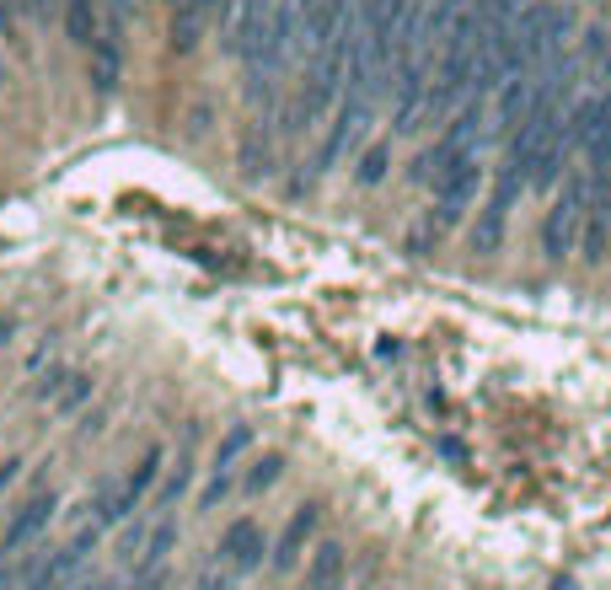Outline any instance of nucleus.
Masks as SVG:
<instances>
[{
    "mask_svg": "<svg viewBox=\"0 0 611 590\" xmlns=\"http://www.w3.org/2000/svg\"><path fill=\"white\" fill-rule=\"evenodd\" d=\"M568 33H574V16H568V5H552V0H531L526 5V16H520V27H515V49H520V60L526 70L548 65L563 55V44H568Z\"/></svg>",
    "mask_w": 611,
    "mask_h": 590,
    "instance_id": "obj_1",
    "label": "nucleus"
},
{
    "mask_svg": "<svg viewBox=\"0 0 611 590\" xmlns=\"http://www.w3.org/2000/svg\"><path fill=\"white\" fill-rule=\"evenodd\" d=\"M585 215H590V178L585 167L563 183V194L552 198L548 220H542V253L548 258H568L579 248V231H585Z\"/></svg>",
    "mask_w": 611,
    "mask_h": 590,
    "instance_id": "obj_2",
    "label": "nucleus"
},
{
    "mask_svg": "<svg viewBox=\"0 0 611 590\" xmlns=\"http://www.w3.org/2000/svg\"><path fill=\"white\" fill-rule=\"evenodd\" d=\"M429 183H434V215H440V226H456L462 209L478 198V183H483V161H478V150H462V156L440 161Z\"/></svg>",
    "mask_w": 611,
    "mask_h": 590,
    "instance_id": "obj_3",
    "label": "nucleus"
},
{
    "mask_svg": "<svg viewBox=\"0 0 611 590\" xmlns=\"http://www.w3.org/2000/svg\"><path fill=\"white\" fill-rule=\"evenodd\" d=\"M220 553H226V564L237 569V575H252L257 564H263V526L242 516V521L226 526V537H220Z\"/></svg>",
    "mask_w": 611,
    "mask_h": 590,
    "instance_id": "obj_4",
    "label": "nucleus"
},
{
    "mask_svg": "<svg viewBox=\"0 0 611 590\" xmlns=\"http://www.w3.org/2000/svg\"><path fill=\"white\" fill-rule=\"evenodd\" d=\"M49 516H55V494H38V499H27L16 516H11V526H5V537H0V553H16V547H27L44 526H49Z\"/></svg>",
    "mask_w": 611,
    "mask_h": 590,
    "instance_id": "obj_5",
    "label": "nucleus"
},
{
    "mask_svg": "<svg viewBox=\"0 0 611 590\" xmlns=\"http://www.w3.org/2000/svg\"><path fill=\"white\" fill-rule=\"evenodd\" d=\"M316 505H301L290 521H285V531H279V542H274V569H290L296 558H301V547L311 542V531H316Z\"/></svg>",
    "mask_w": 611,
    "mask_h": 590,
    "instance_id": "obj_6",
    "label": "nucleus"
},
{
    "mask_svg": "<svg viewBox=\"0 0 611 590\" xmlns=\"http://www.w3.org/2000/svg\"><path fill=\"white\" fill-rule=\"evenodd\" d=\"M344 575H349L344 547L338 542H322L311 553V564H306V590H344Z\"/></svg>",
    "mask_w": 611,
    "mask_h": 590,
    "instance_id": "obj_7",
    "label": "nucleus"
},
{
    "mask_svg": "<svg viewBox=\"0 0 611 590\" xmlns=\"http://www.w3.org/2000/svg\"><path fill=\"white\" fill-rule=\"evenodd\" d=\"M64 33L92 49L103 38V0H64Z\"/></svg>",
    "mask_w": 611,
    "mask_h": 590,
    "instance_id": "obj_8",
    "label": "nucleus"
},
{
    "mask_svg": "<svg viewBox=\"0 0 611 590\" xmlns=\"http://www.w3.org/2000/svg\"><path fill=\"white\" fill-rule=\"evenodd\" d=\"M237 161H242V178H263L268 167H274V145H268V134L257 130H242V150H237Z\"/></svg>",
    "mask_w": 611,
    "mask_h": 590,
    "instance_id": "obj_9",
    "label": "nucleus"
},
{
    "mask_svg": "<svg viewBox=\"0 0 611 590\" xmlns=\"http://www.w3.org/2000/svg\"><path fill=\"white\" fill-rule=\"evenodd\" d=\"M119 38H97L92 44V86L97 92H113L119 86Z\"/></svg>",
    "mask_w": 611,
    "mask_h": 590,
    "instance_id": "obj_10",
    "label": "nucleus"
},
{
    "mask_svg": "<svg viewBox=\"0 0 611 590\" xmlns=\"http://www.w3.org/2000/svg\"><path fill=\"white\" fill-rule=\"evenodd\" d=\"M504 226H510V209L483 204V215H478V226H472V253H499V242H504Z\"/></svg>",
    "mask_w": 611,
    "mask_h": 590,
    "instance_id": "obj_11",
    "label": "nucleus"
},
{
    "mask_svg": "<svg viewBox=\"0 0 611 590\" xmlns=\"http://www.w3.org/2000/svg\"><path fill=\"white\" fill-rule=\"evenodd\" d=\"M611 248V209H590L585 215V231H579V253L590 263H601Z\"/></svg>",
    "mask_w": 611,
    "mask_h": 590,
    "instance_id": "obj_12",
    "label": "nucleus"
},
{
    "mask_svg": "<svg viewBox=\"0 0 611 590\" xmlns=\"http://www.w3.org/2000/svg\"><path fill=\"white\" fill-rule=\"evenodd\" d=\"M279 472H285V457H279V451H268V457L252 461V472L242 478V489L247 494H268V489L279 483Z\"/></svg>",
    "mask_w": 611,
    "mask_h": 590,
    "instance_id": "obj_13",
    "label": "nucleus"
},
{
    "mask_svg": "<svg viewBox=\"0 0 611 590\" xmlns=\"http://www.w3.org/2000/svg\"><path fill=\"white\" fill-rule=\"evenodd\" d=\"M156 472H161V451H145V461L123 478V494H129V505H140L145 499V489L156 483Z\"/></svg>",
    "mask_w": 611,
    "mask_h": 590,
    "instance_id": "obj_14",
    "label": "nucleus"
},
{
    "mask_svg": "<svg viewBox=\"0 0 611 590\" xmlns=\"http://www.w3.org/2000/svg\"><path fill=\"white\" fill-rule=\"evenodd\" d=\"M247 446H252V430H247V424H231V435H226L220 451H215V472H231V461L242 457Z\"/></svg>",
    "mask_w": 611,
    "mask_h": 590,
    "instance_id": "obj_15",
    "label": "nucleus"
},
{
    "mask_svg": "<svg viewBox=\"0 0 611 590\" xmlns=\"http://www.w3.org/2000/svg\"><path fill=\"white\" fill-rule=\"evenodd\" d=\"M188 483H193V467H188V457H178V467L167 472V483H161V494H156V505H178L188 494Z\"/></svg>",
    "mask_w": 611,
    "mask_h": 590,
    "instance_id": "obj_16",
    "label": "nucleus"
},
{
    "mask_svg": "<svg viewBox=\"0 0 611 590\" xmlns=\"http://www.w3.org/2000/svg\"><path fill=\"white\" fill-rule=\"evenodd\" d=\"M386 161H392V150H386V145H370L366 156H360V183H366V189H375V183L386 178Z\"/></svg>",
    "mask_w": 611,
    "mask_h": 590,
    "instance_id": "obj_17",
    "label": "nucleus"
},
{
    "mask_svg": "<svg viewBox=\"0 0 611 590\" xmlns=\"http://www.w3.org/2000/svg\"><path fill=\"white\" fill-rule=\"evenodd\" d=\"M86 397H92V382H86V376H70V387L55 397V413H60V419H64V413H75Z\"/></svg>",
    "mask_w": 611,
    "mask_h": 590,
    "instance_id": "obj_18",
    "label": "nucleus"
},
{
    "mask_svg": "<svg viewBox=\"0 0 611 590\" xmlns=\"http://www.w3.org/2000/svg\"><path fill=\"white\" fill-rule=\"evenodd\" d=\"M204 5V16H209V27H231V16H237V0H199Z\"/></svg>",
    "mask_w": 611,
    "mask_h": 590,
    "instance_id": "obj_19",
    "label": "nucleus"
},
{
    "mask_svg": "<svg viewBox=\"0 0 611 590\" xmlns=\"http://www.w3.org/2000/svg\"><path fill=\"white\" fill-rule=\"evenodd\" d=\"M226 494H231V472H215V478H209V489H204V494H199V505H204V510H209V505H220V499H226Z\"/></svg>",
    "mask_w": 611,
    "mask_h": 590,
    "instance_id": "obj_20",
    "label": "nucleus"
},
{
    "mask_svg": "<svg viewBox=\"0 0 611 590\" xmlns=\"http://www.w3.org/2000/svg\"><path fill=\"white\" fill-rule=\"evenodd\" d=\"M167 547H172V526H161V531L151 537V553H145V558H151V564H161V558H167Z\"/></svg>",
    "mask_w": 611,
    "mask_h": 590,
    "instance_id": "obj_21",
    "label": "nucleus"
},
{
    "mask_svg": "<svg viewBox=\"0 0 611 590\" xmlns=\"http://www.w3.org/2000/svg\"><path fill=\"white\" fill-rule=\"evenodd\" d=\"M16 33V0H0V38Z\"/></svg>",
    "mask_w": 611,
    "mask_h": 590,
    "instance_id": "obj_22",
    "label": "nucleus"
},
{
    "mask_svg": "<svg viewBox=\"0 0 611 590\" xmlns=\"http://www.w3.org/2000/svg\"><path fill=\"white\" fill-rule=\"evenodd\" d=\"M16 472H22V461H0V494L16 483Z\"/></svg>",
    "mask_w": 611,
    "mask_h": 590,
    "instance_id": "obj_23",
    "label": "nucleus"
},
{
    "mask_svg": "<svg viewBox=\"0 0 611 590\" xmlns=\"http://www.w3.org/2000/svg\"><path fill=\"white\" fill-rule=\"evenodd\" d=\"M16 5H27L33 16H49V11H60V0H16Z\"/></svg>",
    "mask_w": 611,
    "mask_h": 590,
    "instance_id": "obj_24",
    "label": "nucleus"
},
{
    "mask_svg": "<svg viewBox=\"0 0 611 590\" xmlns=\"http://www.w3.org/2000/svg\"><path fill=\"white\" fill-rule=\"evenodd\" d=\"M552 590H579V586H574V580H558V586H552Z\"/></svg>",
    "mask_w": 611,
    "mask_h": 590,
    "instance_id": "obj_25",
    "label": "nucleus"
},
{
    "mask_svg": "<svg viewBox=\"0 0 611 590\" xmlns=\"http://www.w3.org/2000/svg\"><path fill=\"white\" fill-rule=\"evenodd\" d=\"M5 338H11V323H0V344H5Z\"/></svg>",
    "mask_w": 611,
    "mask_h": 590,
    "instance_id": "obj_26",
    "label": "nucleus"
},
{
    "mask_svg": "<svg viewBox=\"0 0 611 590\" xmlns=\"http://www.w3.org/2000/svg\"><path fill=\"white\" fill-rule=\"evenodd\" d=\"M601 70H607V81H611V55H607V65H601Z\"/></svg>",
    "mask_w": 611,
    "mask_h": 590,
    "instance_id": "obj_27",
    "label": "nucleus"
}]
</instances>
